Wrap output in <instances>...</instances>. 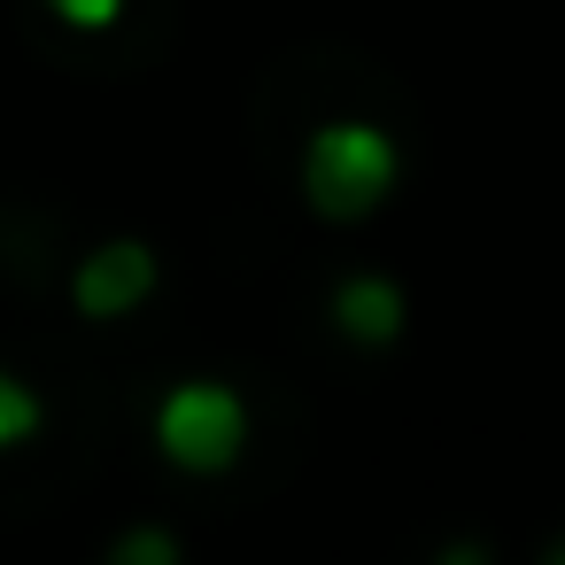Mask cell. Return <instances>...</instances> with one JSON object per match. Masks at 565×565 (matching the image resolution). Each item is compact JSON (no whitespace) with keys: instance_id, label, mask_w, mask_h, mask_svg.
Segmentation results:
<instances>
[{"instance_id":"6da1fadb","label":"cell","mask_w":565,"mask_h":565,"mask_svg":"<svg viewBox=\"0 0 565 565\" xmlns=\"http://www.w3.org/2000/svg\"><path fill=\"white\" fill-rule=\"evenodd\" d=\"M403 179V156L380 125H356V117H333L310 132L302 148V202L326 217V225H356L372 217Z\"/></svg>"},{"instance_id":"7a4b0ae2","label":"cell","mask_w":565,"mask_h":565,"mask_svg":"<svg viewBox=\"0 0 565 565\" xmlns=\"http://www.w3.org/2000/svg\"><path fill=\"white\" fill-rule=\"evenodd\" d=\"M248 441V403L225 380H186L156 403V449L179 472H225Z\"/></svg>"},{"instance_id":"3957f363","label":"cell","mask_w":565,"mask_h":565,"mask_svg":"<svg viewBox=\"0 0 565 565\" xmlns=\"http://www.w3.org/2000/svg\"><path fill=\"white\" fill-rule=\"evenodd\" d=\"M156 295V248L148 241H102L94 256H78L71 271V302L86 318H125Z\"/></svg>"},{"instance_id":"277c9868","label":"cell","mask_w":565,"mask_h":565,"mask_svg":"<svg viewBox=\"0 0 565 565\" xmlns=\"http://www.w3.org/2000/svg\"><path fill=\"white\" fill-rule=\"evenodd\" d=\"M403 287L395 279H380V271H349L341 287H333V326H341V341H356V349H387L395 333H403Z\"/></svg>"},{"instance_id":"5b68a950","label":"cell","mask_w":565,"mask_h":565,"mask_svg":"<svg viewBox=\"0 0 565 565\" xmlns=\"http://www.w3.org/2000/svg\"><path fill=\"white\" fill-rule=\"evenodd\" d=\"M47 426V403L17 380V372H0V457H9V449H24L32 434Z\"/></svg>"},{"instance_id":"8992f818","label":"cell","mask_w":565,"mask_h":565,"mask_svg":"<svg viewBox=\"0 0 565 565\" xmlns=\"http://www.w3.org/2000/svg\"><path fill=\"white\" fill-rule=\"evenodd\" d=\"M109 557H117V565H179L186 550H179V534H163V526H132V534L109 542Z\"/></svg>"},{"instance_id":"52a82bcc","label":"cell","mask_w":565,"mask_h":565,"mask_svg":"<svg viewBox=\"0 0 565 565\" xmlns=\"http://www.w3.org/2000/svg\"><path fill=\"white\" fill-rule=\"evenodd\" d=\"M47 9L71 24V32H109L125 17V0H47Z\"/></svg>"}]
</instances>
